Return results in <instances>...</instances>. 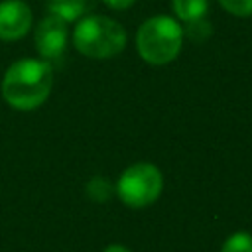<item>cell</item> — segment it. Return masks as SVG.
<instances>
[{"instance_id":"6da1fadb","label":"cell","mask_w":252,"mask_h":252,"mask_svg":"<svg viewBox=\"0 0 252 252\" xmlns=\"http://www.w3.org/2000/svg\"><path fill=\"white\" fill-rule=\"evenodd\" d=\"M53 87L51 65L43 59H18L8 67L2 81L4 100L18 110H33L45 102Z\"/></svg>"},{"instance_id":"7c38bea8","label":"cell","mask_w":252,"mask_h":252,"mask_svg":"<svg viewBox=\"0 0 252 252\" xmlns=\"http://www.w3.org/2000/svg\"><path fill=\"white\" fill-rule=\"evenodd\" d=\"M106 6H110L112 10H124V8H130L136 0H102Z\"/></svg>"},{"instance_id":"30bf717a","label":"cell","mask_w":252,"mask_h":252,"mask_svg":"<svg viewBox=\"0 0 252 252\" xmlns=\"http://www.w3.org/2000/svg\"><path fill=\"white\" fill-rule=\"evenodd\" d=\"M220 252H252V234H248V232L230 234L224 240Z\"/></svg>"},{"instance_id":"3957f363","label":"cell","mask_w":252,"mask_h":252,"mask_svg":"<svg viewBox=\"0 0 252 252\" xmlns=\"http://www.w3.org/2000/svg\"><path fill=\"white\" fill-rule=\"evenodd\" d=\"M181 41L183 30L179 22L161 14L146 20L136 33L138 53L150 65L171 63L181 51Z\"/></svg>"},{"instance_id":"ba28073f","label":"cell","mask_w":252,"mask_h":252,"mask_svg":"<svg viewBox=\"0 0 252 252\" xmlns=\"http://www.w3.org/2000/svg\"><path fill=\"white\" fill-rule=\"evenodd\" d=\"M171 4L175 16L185 24L205 20L209 10V0H173Z\"/></svg>"},{"instance_id":"7a4b0ae2","label":"cell","mask_w":252,"mask_h":252,"mask_svg":"<svg viewBox=\"0 0 252 252\" xmlns=\"http://www.w3.org/2000/svg\"><path fill=\"white\" fill-rule=\"evenodd\" d=\"M73 45L79 53L93 59L114 57L126 45V32L112 18L85 16L73 30Z\"/></svg>"},{"instance_id":"9c48e42d","label":"cell","mask_w":252,"mask_h":252,"mask_svg":"<svg viewBox=\"0 0 252 252\" xmlns=\"http://www.w3.org/2000/svg\"><path fill=\"white\" fill-rule=\"evenodd\" d=\"M114 187L110 185V181L106 177H93L89 183H87V195L96 201V203H102V201H108L110 195H112Z\"/></svg>"},{"instance_id":"4fadbf2b","label":"cell","mask_w":252,"mask_h":252,"mask_svg":"<svg viewBox=\"0 0 252 252\" xmlns=\"http://www.w3.org/2000/svg\"><path fill=\"white\" fill-rule=\"evenodd\" d=\"M102 252H132V250H128V248L122 246V244H108Z\"/></svg>"},{"instance_id":"8992f818","label":"cell","mask_w":252,"mask_h":252,"mask_svg":"<svg viewBox=\"0 0 252 252\" xmlns=\"http://www.w3.org/2000/svg\"><path fill=\"white\" fill-rule=\"evenodd\" d=\"M32 10L22 0H2L0 2V39L16 41L30 32Z\"/></svg>"},{"instance_id":"52a82bcc","label":"cell","mask_w":252,"mask_h":252,"mask_svg":"<svg viewBox=\"0 0 252 252\" xmlns=\"http://www.w3.org/2000/svg\"><path fill=\"white\" fill-rule=\"evenodd\" d=\"M47 10L51 16H57L69 24L85 14L87 0H47Z\"/></svg>"},{"instance_id":"277c9868","label":"cell","mask_w":252,"mask_h":252,"mask_svg":"<svg viewBox=\"0 0 252 252\" xmlns=\"http://www.w3.org/2000/svg\"><path fill=\"white\" fill-rule=\"evenodd\" d=\"M163 189V175L154 163H134L122 171L114 191L120 201L132 209H144L152 205Z\"/></svg>"},{"instance_id":"8fae6325","label":"cell","mask_w":252,"mask_h":252,"mask_svg":"<svg viewBox=\"0 0 252 252\" xmlns=\"http://www.w3.org/2000/svg\"><path fill=\"white\" fill-rule=\"evenodd\" d=\"M219 4L232 16H238V18L252 16V0H219Z\"/></svg>"},{"instance_id":"5b68a950","label":"cell","mask_w":252,"mask_h":252,"mask_svg":"<svg viewBox=\"0 0 252 252\" xmlns=\"http://www.w3.org/2000/svg\"><path fill=\"white\" fill-rule=\"evenodd\" d=\"M69 30L67 22H63L57 16H45L37 28H35V47L41 57L45 59H57L67 47Z\"/></svg>"}]
</instances>
